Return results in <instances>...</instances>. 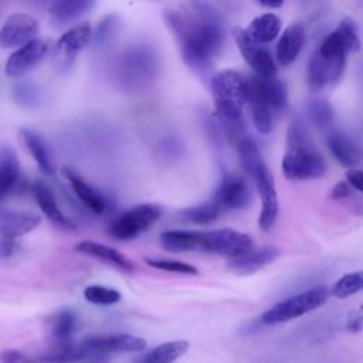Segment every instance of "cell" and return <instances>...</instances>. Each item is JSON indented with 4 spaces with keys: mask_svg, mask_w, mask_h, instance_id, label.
I'll use <instances>...</instances> for the list:
<instances>
[{
    "mask_svg": "<svg viewBox=\"0 0 363 363\" xmlns=\"http://www.w3.org/2000/svg\"><path fill=\"white\" fill-rule=\"evenodd\" d=\"M159 69V60L150 44H133L119 58L116 74L119 82L129 89L150 84Z\"/></svg>",
    "mask_w": 363,
    "mask_h": 363,
    "instance_id": "4",
    "label": "cell"
},
{
    "mask_svg": "<svg viewBox=\"0 0 363 363\" xmlns=\"http://www.w3.org/2000/svg\"><path fill=\"white\" fill-rule=\"evenodd\" d=\"M89 356H102L113 352H142L146 347V340L128 333L115 335H92L81 340Z\"/></svg>",
    "mask_w": 363,
    "mask_h": 363,
    "instance_id": "10",
    "label": "cell"
},
{
    "mask_svg": "<svg viewBox=\"0 0 363 363\" xmlns=\"http://www.w3.org/2000/svg\"><path fill=\"white\" fill-rule=\"evenodd\" d=\"M346 328L349 332H353V333L360 332L363 329V303L357 309L349 313Z\"/></svg>",
    "mask_w": 363,
    "mask_h": 363,
    "instance_id": "43",
    "label": "cell"
},
{
    "mask_svg": "<svg viewBox=\"0 0 363 363\" xmlns=\"http://www.w3.org/2000/svg\"><path fill=\"white\" fill-rule=\"evenodd\" d=\"M20 177V166L16 152L10 146L0 149V201L16 187Z\"/></svg>",
    "mask_w": 363,
    "mask_h": 363,
    "instance_id": "26",
    "label": "cell"
},
{
    "mask_svg": "<svg viewBox=\"0 0 363 363\" xmlns=\"http://www.w3.org/2000/svg\"><path fill=\"white\" fill-rule=\"evenodd\" d=\"M41 218L35 213L28 211H14L6 210L0 211V237L6 238H17L33 231Z\"/></svg>",
    "mask_w": 363,
    "mask_h": 363,
    "instance_id": "19",
    "label": "cell"
},
{
    "mask_svg": "<svg viewBox=\"0 0 363 363\" xmlns=\"http://www.w3.org/2000/svg\"><path fill=\"white\" fill-rule=\"evenodd\" d=\"M363 289V271L350 272L343 275L340 279L335 282L330 289V294L336 298L345 299L349 298Z\"/></svg>",
    "mask_w": 363,
    "mask_h": 363,
    "instance_id": "35",
    "label": "cell"
},
{
    "mask_svg": "<svg viewBox=\"0 0 363 363\" xmlns=\"http://www.w3.org/2000/svg\"><path fill=\"white\" fill-rule=\"evenodd\" d=\"M247 78L231 69L220 71L211 78L216 111L224 125L242 123V106L247 102Z\"/></svg>",
    "mask_w": 363,
    "mask_h": 363,
    "instance_id": "3",
    "label": "cell"
},
{
    "mask_svg": "<svg viewBox=\"0 0 363 363\" xmlns=\"http://www.w3.org/2000/svg\"><path fill=\"white\" fill-rule=\"evenodd\" d=\"M94 7L91 0H60L50 6V17L55 24L64 26L78 20Z\"/></svg>",
    "mask_w": 363,
    "mask_h": 363,
    "instance_id": "27",
    "label": "cell"
},
{
    "mask_svg": "<svg viewBox=\"0 0 363 363\" xmlns=\"http://www.w3.org/2000/svg\"><path fill=\"white\" fill-rule=\"evenodd\" d=\"M163 18L186 65L196 72H206L225 41L224 23L217 10L207 3H191L183 10L166 9Z\"/></svg>",
    "mask_w": 363,
    "mask_h": 363,
    "instance_id": "1",
    "label": "cell"
},
{
    "mask_svg": "<svg viewBox=\"0 0 363 363\" xmlns=\"http://www.w3.org/2000/svg\"><path fill=\"white\" fill-rule=\"evenodd\" d=\"M0 363H38L20 350H3L0 353Z\"/></svg>",
    "mask_w": 363,
    "mask_h": 363,
    "instance_id": "42",
    "label": "cell"
},
{
    "mask_svg": "<svg viewBox=\"0 0 363 363\" xmlns=\"http://www.w3.org/2000/svg\"><path fill=\"white\" fill-rule=\"evenodd\" d=\"M84 296L88 302L94 305H113L119 302L121 294L112 288H106L102 285H89L84 289Z\"/></svg>",
    "mask_w": 363,
    "mask_h": 363,
    "instance_id": "37",
    "label": "cell"
},
{
    "mask_svg": "<svg viewBox=\"0 0 363 363\" xmlns=\"http://www.w3.org/2000/svg\"><path fill=\"white\" fill-rule=\"evenodd\" d=\"M89 353L82 346V343L65 342L55 343L48 353H45L40 360L43 363H77L84 360Z\"/></svg>",
    "mask_w": 363,
    "mask_h": 363,
    "instance_id": "31",
    "label": "cell"
},
{
    "mask_svg": "<svg viewBox=\"0 0 363 363\" xmlns=\"http://www.w3.org/2000/svg\"><path fill=\"white\" fill-rule=\"evenodd\" d=\"M281 28L282 21L277 14L264 13L250 23V26L245 28V33L252 43L262 45L275 40Z\"/></svg>",
    "mask_w": 363,
    "mask_h": 363,
    "instance_id": "25",
    "label": "cell"
},
{
    "mask_svg": "<svg viewBox=\"0 0 363 363\" xmlns=\"http://www.w3.org/2000/svg\"><path fill=\"white\" fill-rule=\"evenodd\" d=\"M64 177L71 183V187L75 193V196L81 200L84 206H86L91 211L101 214L106 208V201L94 187H91L82 177H79L72 169L64 167L62 169Z\"/></svg>",
    "mask_w": 363,
    "mask_h": 363,
    "instance_id": "24",
    "label": "cell"
},
{
    "mask_svg": "<svg viewBox=\"0 0 363 363\" xmlns=\"http://www.w3.org/2000/svg\"><path fill=\"white\" fill-rule=\"evenodd\" d=\"M221 211L220 204L213 200V201H206L201 204H196L191 207H187L180 211V217L191 224L196 225H206L218 218V214Z\"/></svg>",
    "mask_w": 363,
    "mask_h": 363,
    "instance_id": "33",
    "label": "cell"
},
{
    "mask_svg": "<svg viewBox=\"0 0 363 363\" xmlns=\"http://www.w3.org/2000/svg\"><path fill=\"white\" fill-rule=\"evenodd\" d=\"M33 190V196L38 204V207L41 208L43 214L57 227L64 228V230H72L74 224L72 221L60 210L57 199L52 193V190L50 189L48 184H45L41 180H35L31 186Z\"/></svg>",
    "mask_w": 363,
    "mask_h": 363,
    "instance_id": "17",
    "label": "cell"
},
{
    "mask_svg": "<svg viewBox=\"0 0 363 363\" xmlns=\"http://www.w3.org/2000/svg\"><path fill=\"white\" fill-rule=\"evenodd\" d=\"M282 174L289 180L318 179L326 173V162L315 149L299 121H292L286 132V152L281 163Z\"/></svg>",
    "mask_w": 363,
    "mask_h": 363,
    "instance_id": "2",
    "label": "cell"
},
{
    "mask_svg": "<svg viewBox=\"0 0 363 363\" xmlns=\"http://www.w3.org/2000/svg\"><path fill=\"white\" fill-rule=\"evenodd\" d=\"M329 289L326 286H315L296 294L288 299H284L269 309H267L261 316L259 322L262 325H277L299 318L320 308L329 298Z\"/></svg>",
    "mask_w": 363,
    "mask_h": 363,
    "instance_id": "5",
    "label": "cell"
},
{
    "mask_svg": "<svg viewBox=\"0 0 363 363\" xmlns=\"http://www.w3.org/2000/svg\"><path fill=\"white\" fill-rule=\"evenodd\" d=\"M231 34H233V38H234L242 58L254 69L255 75L261 77V78H275L277 65H275V61H274L269 50L252 43L248 38L245 28H242V27L235 26L233 28Z\"/></svg>",
    "mask_w": 363,
    "mask_h": 363,
    "instance_id": "9",
    "label": "cell"
},
{
    "mask_svg": "<svg viewBox=\"0 0 363 363\" xmlns=\"http://www.w3.org/2000/svg\"><path fill=\"white\" fill-rule=\"evenodd\" d=\"M91 40H92L91 24L88 21L79 23L71 27L69 30H67L57 40L55 50L62 60L71 61L82 48H85L89 44Z\"/></svg>",
    "mask_w": 363,
    "mask_h": 363,
    "instance_id": "18",
    "label": "cell"
},
{
    "mask_svg": "<svg viewBox=\"0 0 363 363\" xmlns=\"http://www.w3.org/2000/svg\"><path fill=\"white\" fill-rule=\"evenodd\" d=\"M162 210L156 204H138L123 211L108 228V233L115 240H132L149 230L159 218Z\"/></svg>",
    "mask_w": 363,
    "mask_h": 363,
    "instance_id": "7",
    "label": "cell"
},
{
    "mask_svg": "<svg viewBox=\"0 0 363 363\" xmlns=\"http://www.w3.org/2000/svg\"><path fill=\"white\" fill-rule=\"evenodd\" d=\"M16 240L0 237V258H7L16 251Z\"/></svg>",
    "mask_w": 363,
    "mask_h": 363,
    "instance_id": "46",
    "label": "cell"
},
{
    "mask_svg": "<svg viewBox=\"0 0 363 363\" xmlns=\"http://www.w3.org/2000/svg\"><path fill=\"white\" fill-rule=\"evenodd\" d=\"M284 4V1H259V6L268 7V9H279Z\"/></svg>",
    "mask_w": 363,
    "mask_h": 363,
    "instance_id": "47",
    "label": "cell"
},
{
    "mask_svg": "<svg viewBox=\"0 0 363 363\" xmlns=\"http://www.w3.org/2000/svg\"><path fill=\"white\" fill-rule=\"evenodd\" d=\"M14 95L18 104H23L26 106H31L38 101V89L31 84H20L18 86H16Z\"/></svg>",
    "mask_w": 363,
    "mask_h": 363,
    "instance_id": "41",
    "label": "cell"
},
{
    "mask_svg": "<svg viewBox=\"0 0 363 363\" xmlns=\"http://www.w3.org/2000/svg\"><path fill=\"white\" fill-rule=\"evenodd\" d=\"M146 262L160 271H167V272H174V274H183V275H197L199 271L196 267L183 262V261H177V259H152L147 258Z\"/></svg>",
    "mask_w": 363,
    "mask_h": 363,
    "instance_id": "39",
    "label": "cell"
},
{
    "mask_svg": "<svg viewBox=\"0 0 363 363\" xmlns=\"http://www.w3.org/2000/svg\"><path fill=\"white\" fill-rule=\"evenodd\" d=\"M199 237L197 230H167L160 234V244L170 252L194 251L199 250Z\"/></svg>",
    "mask_w": 363,
    "mask_h": 363,
    "instance_id": "28",
    "label": "cell"
},
{
    "mask_svg": "<svg viewBox=\"0 0 363 363\" xmlns=\"http://www.w3.org/2000/svg\"><path fill=\"white\" fill-rule=\"evenodd\" d=\"M75 251L82 252L89 257H94V258H98L121 271L130 272L133 269V264L126 255H123L121 251H118L112 247H108L105 244H101V242H95V241H89V240L81 241L75 245Z\"/></svg>",
    "mask_w": 363,
    "mask_h": 363,
    "instance_id": "21",
    "label": "cell"
},
{
    "mask_svg": "<svg viewBox=\"0 0 363 363\" xmlns=\"http://www.w3.org/2000/svg\"><path fill=\"white\" fill-rule=\"evenodd\" d=\"M328 146L332 152L333 157L345 167L354 169V166L360 162V153L359 149L352 143L350 139H347L345 135L339 132H333L328 138Z\"/></svg>",
    "mask_w": 363,
    "mask_h": 363,
    "instance_id": "29",
    "label": "cell"
},
{
    "mask_svg": "<svg viewBox=\"0 0 363 363\" xmlns=\"http://www.w3.org/2000/svg\"><path fill=\"white\" fill-rule=\"evenodd\" d=\"M48 44L43 40L34 38L23 47L14 50L6 62V74L11 78H18L37 65L47 54Z\"/></svg>",
    "mask_w": 363,
    "mask_h": 363,
    "instance_id": "14",
    "label": "cell"
},
{
    "mask_svg": "<svg viewBox=\"0 0 363 363\" xmlns=\"http://www.w3.org/2000/svg\"><path fill=\"white\" fill-rule=\"evenodd\" d=\"M350 194H352V186L347 182H337L330 190L332 200H343L350 197Z\"/></svg>",
    "mask_w": 363,
    "mask_h": 363,
    "instance_id": "44",
    "label": "cell"
},
{
    "mask_svg": "<svg viewBox=\"0 0 363 363\" xmlns=\"http://www.w3.org/2000/svg\"><path fill=\"white\" fill-rule=\"evenodd\" d=\"M77 326V316L71 311H61L51 319V335L57 343L71 342V335Z\"/></svg>",
    "mask_w": 363,
    "mask_h": 363,
    "instance_id": "34",
    "label": "cell"
},
{
    "mask_svg": "<svg viewBox=\"0 0 363 363\" xmlns=\"http://www.w3.org/2000/svg\"><path fill=\"white\" fill-rule=\"evenodd\" d=\"M247 102L251 109L252 122L258 132L268 133L272 129L274 121V108L265 92L264 78L252 75L247 78Z\"/></svg>",
    "mask_w": 363,
    "mask_h": 363,
    "instance_id": "11",
    "label": "cell"
},
{
    "mask_svg": "<svg viewBox=\"0 0 363 363\" xmlns=\"http://www.w3.org/2000/svg\"><path fill=\"white\" fill-rule=\"evenodd\" d=\"M118 27H119V18L116 16L104 17L95 30V43L96 44L108 43L115 35Z\"/></svg>",
    "mask_w": 363,
    "mask_h": 363,
    "instance_id": "40",
    "label": "cell"
},
{
    "mask_svg": "<svg viewBox=\"0 0 363 363\" xmlns=\"http://www.w3.org/2000/svg\"><path fill=\"white\" fill-rule=\"evenodd\" d=\"M38 31L37 20L26 13L11 14L0 28V48H20L34 40Z\"/></svg>",
    "mask_w": 363,
    "mask_h": 363,
    "instance_id": "13",
    "label": "cell"
},
{
    "mask_svg": "<svg viewBox=\"0 0 363 363\" xmlns=\"http://www.w3.org/2000/svg\"><path fill=\"white\" fill-rule=\"evenodd\" d=\"M360 47V40L357 35L356 24L352 18H343L339 26L328 34L319 45V50L323 52L347 55L357 51Z\"/></svg>",
    "mask_w": 363,
    "mask_h": 363,
    "instance_id": "15",
    "label": "cell"
},
{
    "mask_svg": "<svg viewBox=\"0 0 363 363\" xmlns=\"http://www.w3.org/2000/svg\"><path fill=\"white\" fill-rule=\"evenodd\" d=\"M199 250L235 259L248 254L254 248L252 240L248 234L231 228H220L200 231Z\"/></svg>",
    "mask_w": 363,
    "mask_h": 363,
    "instance_id": "6",
    "label": "cell"
},
{
    "mask_svg": "<svg viewBox=\"0 0 363 363\" xmlns=\"http://www.w3.org/2000/svg\"><path fill=\"white\" fill-rule=\"evenodd\" d=\"M346 182L356 190L363 193V170L360 169H350L346 173Z\"/></svg>",
    "mask_w": 363,
    "mask_h": 363,
    "instance_id": "45",
    "label": "cell"
},
{
    "mask_svg": "<svg viewBox=\"0 0 363 363\" xmlns=\"http://www.w3.org/2000/svg\"><path fill=\"white\" fill-rule=\"evenodd\" d=\"M189 342L186 340H172L159 345L147 354H145L140 362L142 363H173L179 357H182L189 350Z\"/></svg>",
    "mask_w": 363,
    "mask_h": 363,
    "instance_id": "32",
    "label": "cell"
},
{
    "mask_svg": "<svg viewBox=\"0 0 363 363\" xmlns=\"http://www.w3.org/2000/svg\"><path fill=\"white\" fill-rule=\"evenodd\" d=\"M18 136L26 150L31 155V157L37 163L40 172L47 176L52 174L55 170V166L43 138L38 133L33 132L31 129H26V128L20 129Z\"/></svg>",
    "mask_w": 363,
    "mask_h": 363,
    "instance_id": "22",
    "label": "cell"
},
{
    "mask_svg": "<svg viewBox=\"0 0 363 363\" xmlns=\"http://www.w3.org/2000/svg\"><path fill=\"white\" fill-rule=\"evenodd\" d=\"M136 363H142V362H140V360H138V362H136Z\"/></svg>",
    "mask_w": 363,
    "mask_h": 363,
    "instance_id": "48",
    "label": "cell"
},
{
    "mask_svg": "<svg viewBox=\"0 0 363 363\" xmlns=\"http://www.w3.org/2000/svg\"><path fill=\"white\" fill-rule=\"evenodd\" d=\"M234 145L238 152L242 169L252 177L265 164L262 160V156L259 153L258 145L247 133L244 136H241L240 139H237L234 142Z\"/></svg>",
    "mask_w": 363,
    "mask_h": 363,
    "instance_id": "30",
    "label": "cell"
},
{
    "mask_svg": "<svg viewBox=\"0 0 363 363\" xmlns=\"http://www.w3.org/2000/svg\"><path fill=\"white\" fill-rule=\"evenodd\" d=\"M252 180L255 182L257 190L259 193V197L262 200V208L259 211V218H258V225L262 231H269L277 223L278 218V211H279V203H278V194H277V187L274 177L264 164L254 176Z\"/></svg>",
    "mask_w": 363,
    "mask_h": 363,
    "instance_id": "12",
    "label": "cell"
},
{
    "mask_svg": "<svg viewBox=\"0 0 363 363\" xmlns=\"http://www.w3.org/2000/svg\"><path fill=\"white\" fill-rule=\"evenodd\" d=\"M214 200L223 208L241 210L245 208L251 201V190L247 182L234 174H224Z\"/></svg>",
    "mask_w": 363,
    "mask_h": 363,
    "instance_id": "16",
    "label": "cell"
},
{
    "mask_svg": "<svg viewBox=\"0 0 363 363\" xmlns=\"http://www.w3.org/2000/svg\"><path fill=\"white\" fill-rule=\"evenodd\" d=\"M345 65H346L345 55L323 52L318 48L312 54L308 64V71H306L308 88L313 92H318L337 82L343 74Z\"/></svg>",
    "mask_w": 363,
    "mask_h": 363,
    "instance_id": "8",
    "label": "cell"
},
{
    "mask_svg": "<svg viewBox=\"0 0 363 363\" xmlns=\"http://www.w3.org/2000/svg\"><path fill=\"white\" fill-rule=\"evenodd\" d=\"M306 109L311 121L320 129L328 128L333 122V109L330 104L325 99L316 98L309 101Z\"/></svg>",
    "mask_w": 363,
    "mask_h": 363,
    "instance_id": "36",
    "label": "cell"
},
{
    "mask_svg": "<svg viewBox=\"0 0 363 363\" xmlns=\"http://www.w3.org/2000/svg\"><path fill=\"white\" fill-rule=\"evenodd\" d=\"M305 40H306V31H305L303 24H301V23L289 24L284 30V34L281 35V38L277 44L278 62L284 67L292 64L298 58V55L305 44Z\"/></svg>",
    "mask_w": 363,
    "mask_h": 363,
    "instance_id": "20",
    "label": "cell"
},
{
    "mask_svg": "<svg viewBox=\"0 0 363 363\" xmlns=\"http://www.w3.org/2000/svg\"><path fill=\"white\" fill-rule=\"evenodd\" d=\"M279 255V250L275 247H262L258 250H251L248 254L231 259L230 269L240 275H248L259 271L265 265L271 264Z\"/></svg>",
    "mask_w": 363,
    "mask_h": 363,
    "instance_id": "23",
    "label": "cell"
},
{
    "mask_svg": "<svg viewBox=\"0 0 363 363\" xmlns=\"http://www.w3.org/2000/svg\"><path fill=\"white\" fill-rule=\"evenodd\" d=\"M265 82V92L267 96L274 108L275 112H279L282 109L286 108V91L285 86L281 81H278L277 78H264Z\"/></svg>",
    "mask_w": 363,
    "mask_h": 363,
    "instance_id": "38",
    "label": "cell"
}]
</instances>
